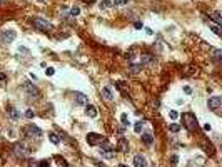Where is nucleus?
I'll use <instances>...</instances> for the list:
<instances>
[{"label": "nucleus", "mask_w": 222, "mask_h": 167, "mask_svg": "<svg viewBox=\"0 0 222 167\" xmlns=\"http://www.w3.org/2000/svg\"><path fill=\"white\" fill-rule=\"evenodd\" d=\"M152 140H154V139H152V134H149V132H145L144 135H142V142H144L145 146H150Z\"/></svg>", "instance_id": "obj_18"}, {"label": "nucleus", "mask_w": 222, "mask_h": 167, "mask_svg": "<svg viewBox=\"0 0 222 167\" xmlns=\"http://www.w3.org/2000/svg\"><path fill=\"white\" fill-rule=\"evenodd\" d=\"M87 115L92 119L97 117V107L95 105H87Z\"/></svg>", "instance_id": "obj_17"}, {"label": "nucleus", "mask_w": 222, "mask_h": 167, "mask_svg": "<svg viewBox=\"0 0 222 167\" xmlns=\"http://www.w3.org/2000/svg\"><path fill=\"white\" fill-rule=\"evenodd\" d=\"M75 104H77V105H87L89 104L87 95L82 94V92H75Z\"/></svg>", "instance_id": "obj_7"}, {"label": "nucleus", "mask_w": 222, "mask_h": 167, "mask_svg": "<svg viewBox=\"0 0 222 167\" xmlns=\"http://www.w3.org/2000/svg\"><path fill=\"white\" fill-rule=\"evenodd\" d=\"M7 112H9L10 119H13V120H17V119L20 117V114L17 112V109H15V107H9V109H7Z\"/></svg>", "instance_id": "obj_15"}, {"label": "nucleus", "mask_w": 222, "mask_h": 167, "mask_svg": "<svg viewBox=\"0 0 222 167\" xmlns=\"http://www.w3.org/2000/svg\"><path fill=\"white\" fill-rule=\"evenodd\" d=\"M169 117L172 119V120H175V119L179 117V112H177V110H170V112H169Z\"/></svg>", "instance_id": "obj_28"}, {"label": "nucleus", "mask_w": 222, "mask_h": 167, "mask_svg": "<svg viewBox=\"0 0 222 167\" xmlns=\"http://www.w3.org/2000/svg\"><path fill=\"white\" fill-rule=\"evenodd\" d=\"M100 154H102L104 159H109V160L115 157V150H100Z\"/></svg>", "instance_id": "obj_16"}, {"label": "nucleus", "mask_w": 222, "mask_h": 167, "mask_svg": "<svg viewBox=\"0 0 222 167\" xmlns=\"http://www.w3.org/2000/svg\"><path fill=\"white\" fill-rule=\"evenodd\" d=\"M119 167H127V166H119Z\"/></svg>", "instance_id": "obj_40"}, {"label": "nucleus", "mask_w": 222, "mask_h": 167, "mask_svg": "<svg viewBox=\"0 0 222 167\" xmlns=\"http://www.w3.org/2000/svg\"><path fill=\"white\" fill-rule=\"evenodd\" d=\"M211 30H212L215 35H221V27H219V25H215V23H214V25H211Z\"/></svg>", "instance_id": "obj_26"}, {"label": "nucleus", "mask_w": 222, "mask_h": 167, "mask_svg": "<svg viewBox=\"0 0 222 167\" xmlns=\"http://www.w3.org/2000/svg\"><path fill=\"white\" fill-rule=\"evenodd\" d=\"M207 105H209V109H211V110H217V109H221V105H222V97H219V95L209 97V100H207Z\"/></svg>", "instance_id": "obj_5"}, {"label": "nucleus", "mask_w": 222, "mask_h": 167, "mask_svg": "<svg viewBox=\"0 0 222 167\" xmlns=\"http://www.w3.org/2000/svg\"><path fill=\"white\" fill-rule=\"evenodd\" d=\"M15 37H17V34H15V30H3L2 32V35H0V39H2V42L3 44H9V42H12V40H15Z\"/></svg>", "instance_id": "obj_6"}, {"label": "nucleus", "mask_w": 222, "mask_h": 167, "mask_svg": "<svg viewBox=\"0 0 222 167\" xmlns=\"http://www.w3.org/2000/svg\"><path fill=\"white\" fill-rule=\"evenodd\" d=\"M23 87H25V90L29 92V95H30L32 99H35V97H37V89L34 87V85H32L30 82H25V84H23Z\"/></svg>", "instance_id": "obj_11"}, {"label": "nucleus", "mask_w": 222, "mask_h": 167, "mask_svg": "<svg viewBox=\"0 0 222 167\" xmlns=\"http://www.w3.org/2000/svg\"><path fill=\"white\" fill-rule=\"evenodd\" d=\"M99 146H100V150H114V147H112V146H110L107 140H102Z\"/></svg>", "instance_id": "obj_20"}, {"label": "nucleus", "mask_w": 222, "mask_h": 167, "mask_svg": "<svg viewBox=\"0 0 222 167\" xmlns=\"http://www.w3.org/2000/svg\"><path fill=\"white\" fill-rule=\"evenodd\" d=\"M32 23H34L39 30H42V32H50V30L54 29L52 23H50L48 20L42 19V17H34V19H32Z\"/></svg>", "instance_id": "obj_1"}, {"label": "nucleus", "mask_w": 222, "mask_h": 167, "mask_svg": "<svg viewBox=\"0 0 222 167\" xmlns=\"http://www.w3.org/2000/svg\"><path fill=\"white\" fill-rule=\"evenodd\" d=\"M40 167H50V162H48V160H42V162H40Z\"/></svg>", "instance_id": "obj_34"}, {"label": "nucleus", "mask_w": 222, "mask_h": 167, "mask_svg": "<svg viewBox=\"0 0 222 167\" xmlns=\"http://www.w3.org/2000/svg\"><path fill=\"white\" fill-rule=\"evenodd\" d=\"M211 129H212V127H211V124H205V125H204V130H207V132H209Z\"/></svg>", "instance_id": "obj_36"}, {"label": "nucleus", "mask_w": 222, "mask_h": 167, "mask_svg": "<svg viewBox=\"0 0 222 167\" xmlns=\"http://www.w3.org/2000/svg\"><path fill=\"white\" fill-rule=\"evenodd\" d=\"M145 32H147V34H149V35H152V34H154V32H152V29H149V27H147V29H145Z\"/></svg>", "instance_id": "obj_37"}, {"label": "nucleus", "mask_w": 222, "mask_h": 167, "mask_svg": "<svg viewBox=\"0 0 222 167\" xmlns=\"http://www.w3.org/2000/svg\"><path fill=\"white\" fill-rule=\"evenodd\" d=\"M39 2H45V0H39Z\"/></svg>", "instance_id": "obj_41"}, {"label": "nucleus", "mask_w": 222, "mask_h": 167, "mask_svg": "<svg viewBox=\"0 0 222 167\" xmlns=\"http://www.w3.org/2000/svg\"><path fill=\"white\" fill-rule=\"evenodd\" d=\"M154 62H155V57L150 55V54H142V55H140V64H142V65H150V64H154Z\"/></svg>", "instance_id": "obj_10"}, {"label": "nucleus", "mask_w": 222, "mask_h": 167, "mask_svg": "<svg viewBox=\"0 0 222 167\" xmlns=\"http://www.w3.org/2000/svg\"><path fill=\"white\" fill-rule=\"evenodd\" d=\"M25 134H27L29 137H40V135H42V130H40L35 124H29V125L25 127Z\"/></svg>", "instance_id": "obj_4"}, {"label": "nucleus", "mask_w": 222, "mask_h": 167, "mask_svg": "<svg viewBox=\"0 0 222 167\" xmlns=\"http://www.w3.org/2000/svg\"><path fill=\"white\" fill-rule=\"evenodd\" d=\"M142 69H144V65H142V64H137V65H130V67H129V72H130V74H139Z\"/></svg>", "instance_id": "obj_19"}, {"label": "nucleus", "mask_w": 222, "mask_h": 167, "mask_svg": "<svg viewBox=\"0 0 222 167\" xmlns=\"http://www.w3.org/2000/svg\"><path fill=\"white\" fill-rule=\"evenodd\" d=\"M78 13H80V9H78V7H72V9H70V15H72V17H77Z\"/></svg>", "instance_id": "obj_27"}, {"label": "nucleus", "mask_w": 222, "mask_h": 167, "mask_svg": "<svg viewBox=\"0 0 222 167\" xmlns=\"http://www.w3.org/2000/svg\"><path fill=\"white\" fill-rule=\"evenodd\" d=\"M211 19L215 22V25H222V17H221V12H212V15H211Z\"/></svg>", "instance_id": "obj_14"}, {"label": "nucleus", "mask_w": 222, "mask_h": 167, "mask_svg": "<svg viewBox=\"0 0 222 167\" xmlns=\"http://www.w3.org/2000/svg\"><path fill=\"white\" fill-rule=\"evenodd\" d=\"M0 82H5V75L3 74H0Z\"/></svg>", "instance_id": "obj_38"}, {"label": "nucleus", "mask_w": 222, "mask_h": 167, "mask_svg": "<svg viewBox=\"0 0 222 167\" xmlns=\"http://www.w3.org/2000/svg\"><path fill=\"white\" fill-rule=\"evenodd\" d=\"M13 152H15V156H17V157H25V156H27V152H25V146H23V144H15V146H13Z\"/></svg>", "instance_id": "obj_9"}, {"label": "nucleus", "mask_w": 222, "mask_h": 167, "mask_svg": "<svg viewBox=\"0 0 222 167\" xmlns=\"http://www.w3.org/2000/svg\"><path fill=\"white\" fill-rule=\"evenodd\" d=\"M115 5H119V7H122V5H125V3H129V0H112Z\"/></svg>", "instance_id": "obj_29"}, {"label": "nucleus", "mask_w": 222, "mask_h": 167, "mask_svg": "<svg viewBox=\"0 0 222 167\" xmlns=\"http://www.w3.org/2000/svg\"><path fill=\"white\" fill-rule=\"evenodd\" d=\"M134 167H147V159L142 154H137L134 157Z\"/></svg>", "instance_id": "obj_8"}, {"label": "nucleus", "mask_w": 222, "mask_h": 167, "mask_svg": "<svg viewBox=\"0 0 222 167\" xmlns=\"http://www.w3.org/2000/svg\"><path fill=\"white\" fill-rule=\"evenodd\" d=\"M177 162H179V159H177V156H172V157H170V166H172V167H175V166H177Z\"/></svg>", "instance_id": "obj_31"}, {"label": "nucleus", "mask_w": 222, "mask_h": 167, "mask_svg": "<svg viewBox=\"0 0 222 167\" xmlns=\"http://www.w3.org/2000/svg\"><path fill=\"white\" fill-rule=\"evenodd\" d=\"M48 139H50V142H52V144H58V142H60V139H58L57 134H50Z\"/></svg>", "instance_id": "obj_22"}, {"label": "nucleus", "mask_w": 222, "mask_h": 167, "mask_svg": "<svg viewBox=\"0 0 222 167\" xmlns=\"http://www.w3.org/2000/svg\"><path fill=\"white\" fill-rule=\"evenodd\" d=\"M112 5V0H102L100 2V9H107V7H110Z\"/></svg>", "instance_id": "obj_23"}, {"label": "nucleus", "mask_w": 222, "mask_h": 167, "mask_svg": "<svg viewBox=\"0 0 222 167\" xmlns=\"http://www.w3.org/2000/svg\"><path fill=\"white\" fill-rule=\"evenodd\" d=\"M84 2H94V0H84Z\"/></svg>", "instance_id": "obj_39"}, {"label": "nucleus", "mask_w": 222, "mask_h": 167, "mask_svg": "<svg viewBox=\"0 0 222 167\" xmlns=\"http://www.w3.org/2000/svg\"><path fill=\"white\" fill-rule=\"evenodd\" d=\"M102 140H105V139L102 137L100 134H95V132H89V134H87V142H89V146H99Z\"/></svg>", "instance_id": "obj_3"}, {"label": "nucleus", "mask_w": 222, "mask_h": 167, "mask_svg": "<svg viewBox=\"0 0 222 167\" xmlns=\"http://www.w3.org/2000/svg\"><path fill=\"white\" fill-rule=\"evenodd\" d=\"M184 92H185V94H192V90H190V87H184Z\"/></svg>", "instance_id": "obj_35"}, {"label": "nucleus", "mask_w": 222, "mask_h": 167, "mask_svg": "<svg viewBox=\"0 0 222 167\" xmlns=\"http://www.w3.org/2000/svg\"><path fill=\"white\" fill-rule=\"evenodd\" d=\"M102 97L105 99V100H114V92H112V89L110 87L102 89Z\"/></svg>", "instance_id": "obj_12"}, {"label": "nucleus", "mask_w": 222, "mask_h": 167, "mask_svg": "<svg viewBox=\"0 0 222 167\" xmlns=\"http://www.w3.org/2000/svg\"><path fill=\"white\" fill-rule=\"evenodd\" d=\"M45 74H47V75H54V74H55V69H54V67H47Z\"/></svg>", "instance_id": "obj_32"}, {"label": "nucleus", "mask_w": 222, "mask_h": 167, "mask_svg": "<svg viewBox=\"0 0 222 167\" xmlns=\"http://www.w3.org/2000/svg\"><path fill=\"white\" fill-rule=\"evenodd\" d=\"M120 120H122L124 125H129V117H127V114H122V115H120Z\"/></svg>", "instance_id": "obj_30"}, {"label": "nucleus", "mask_w": 222, "mask_h": 167, "mask_svg": "<svg viewBox=\"0 0 222 167\" xmlns=\"http://www.w3.org/2000/svg\"><path fill=\"white\" fill-rule=\"evenodd\" d=\"M212 55H214V59H215V60H221L222 59V50L221 49H215L212 52Z\"/></svg>", "instance_id": "obj_21"}, {"label": "nucleus", "mask_w": 222, "mask_h": 167, "mask_svg": "<svg viewBox=\"0 0 222 167\" xmlns=\"http://www.w3.org/2000/svg\"><path fill=\"white\" fill-rule=\"evenodd\" d=\"M182 120H184V125L189 129V130H195L197 129V119H195V115H194L192 112L182 114Z\"/></svg>", "instance_id": "obj_2"}, {"label": "nucleus", "mask_w": 222, "mask_h": 167, "mask_svg": "<svg viewBox=\"0 0 222 167\" xmlns=\"http://www.w3.org/2000/svg\"><path fill=\"white\" fill-rule=\"evenodd\" d=\"M0 2H3V0H0Z\"/></svg>", "instance_id": "obj_42"}, {"label": "nucleus", "mask_w": 222, "mask_h": 167, "mask_svg": "<svg viewBox=\"0 0 222 167\" xmlns=\"http://www.w3.org/2000/svg\"><path fill=\"white\" fill-rule=\"evenodd\" d=\"M119 149H120L122 152H127V150H129V142H127L125 137H120V139H119Z\"/></svg>", "instance_id": "obj_13"}, {"label": "nucleus", "mask_w": 222, "mask_h": 167, "mask_svg": "<svg viewBox=\"0 0 222 167\" xmlns=\"http://www.w3.org/2000/svg\"><path fill=\"white\" fill-rule=\"evenodd\" d=\"M169 130H170V132H179V130H180V125H179V124H170V125H169Z\"/></svg>", "instance_id": "obj_24"}, {"label": "nucleus", "mask_w": 222, "mask_h": 167, "mask_svg": "<svg viewBox=\"0 0 222 167\" xmlns=\"http://www.w3.org/2000/svg\"><path fill=\"white\" fill-rule=\"evenodd\" d=\"M134 130H135V134H140L142 132V122H135Z\"/></svg>", "instance_id": "obj_25"}, {"label": "nucleus", "mask_w": 222, "mask_h": 167, "mask_svg": "<svg viewBox=\"0 0 222 167\" xmlns=\"http://www.w3.org/2000/svg\"><path fill=\"white\" fill-rule=\"evenodd\" d=\"M34 115H35V114H34V110H30V109L25 112V117L27 119H34Z\"/></svg>", "instance_id": "obj_33"}]
</instances>
